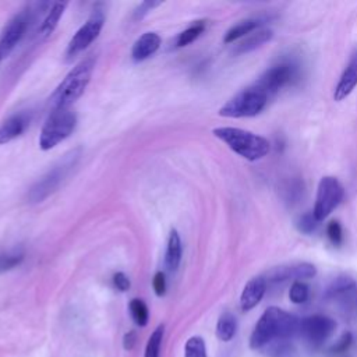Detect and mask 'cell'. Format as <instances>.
<instances>
[{"instance_id": "obj_16", "label": "cell", "mask_w": 357, "mask_h": 357, "mask_svg": "<svg viewBox=\"0 0 357 357\" xmlns=\"http://www.w3.org/2000/svg\"><path fill=\"white\" fill-rule=\"evenodd\" d=\"M160 36L156 32H145L141 35L131 49V56L135 61H142L151 57L160 46Z\"/></svg>"}, {"instance_id": "obj_21", "label": "cell", "mask_w": 357, "mask_h": 357, "mask_svg": "<svg viewBox=\"0 0 357 357\" xmlns=\"http://www.w3.org/2000/svg\"><path fill=\"white\" fill-rule=\"evenodd\" d=\"M237 331L236 317L230 312H223L216 322V336L222 342H230Z\"/></svg>"}, {"instance_id": "obj_29", "label": "cell", "mask_w": 357, "mask_h": 357, "mask_svg": "<svg viewBox=\"0 0 357 357\" xmlns=\"http://www.w3.org/2000/svg\"><path fill=\"white\" fill-rule=\"evenodd\" d=\"M326 234H328V238L331 240V243L335 245H339L343 241V230L337 220H332L328 223Z\"/></svg>"}, {"instance_id": "obj_4", "label": "cell", "mask_w": 357, "mask_h": 357, "mask_svg": "<svg viewBox=\"0 0 357 357\" xmlns=\"http://www.w3.org/2000/svg\"><path fill=\"white\" fill-rule=\"evenodd\" d=\"M81 156V149H73L63 159H60L47 173H45L28 191V201L31 204L42 202L52 192L57 190L61 181L67 177L70 170L77 165Z\"/></svg>"}, {"instance_id": "obj_7", "label": "cell", "mask_w": 357, "mask_h": 357, "mask_svg": "<svg viewBox=\"0 0 357 357\" xmlns=\"http://www.w3.org/2000/svg\"><path fill=\"white\" fill-rule=\"evenodd\" d=\"M344 195L343 185L333 176H325L319 180L317 187L315 204L312 213L321 222L326 219L342 202Z\"/></svg>"}, {"instance_id": "obj_3", "label": "cell", "mask_w": 357, "mask_h": 357, "mask_svg": "<svg viewBox=\"0 0 357 357\" xmlns=\"http://www.w3.org/2000/svg\"><path fill=\"white\" fill-rule=\"evenodd\" d=\"M212 132L234 153L251 162L265 158L271 149V144L265 137L248 130L237 127H216Z\"/></svg>"}, {"instance_id": "obj_6", "label": "cell", "mask_w": 357, "mask_h": 357, "mask_svg": "<svg viewBox=\"0 0 357 357\" xmlns=\"http://www.w3.org/2000/svg\"><path fill=\"white\" fill-rule=\"evenodd\" d=\"M77 126V116L70 109L53 110L43 124L39 135V146L49 151L68 138Z\"/></svg>"}, {"instance_id": "obj_33", "label": "cell", "mask_w": 357, "mask_h": 357, "mask_svg": "<svg viewBox=\"0 0 357 357\" xmlns=\"http://www.w3.org/2000/svg\"><path fill=\"white\" fill-rule=\"evenodd\" d=\"M159 4H160V1H144V3H141V4L138 6V8L135 10L134 17H135V18H141V17H144L148 11H151L152 8L158 7Z\"/></svg>"}, {"instance_id": "obj_23", "label": "cell", "mask_w": 357, "mask_h": 357, "mask_svg": "<svg viewBox=\"0 0 357 357\" xmlns=\"http://www.w3.org/2000/svg\"><path fill=\"white\" fill-rule=\"evenodd\" d=\"M163 333H165V325L163 324L158 325L153 329V332L148 337L144 357H159V354H160L159 353L160 351V344H162V340H163Z\"/></svg>"}, {"instance_id": "obj_27", "label": "cell", "mask_w": 357, "mask_h": 357, "mask_svg": "<svg viewBox=\"0 0 357 357\" xmlns=\"http://www.w3.org/2000/svg\"><path fill=\"white\" fill-rule=\"evenodd\" d=\"M308 297H310V289L304 282L297 280V282L291 283L290 290H289V298L291 303L303 304L308 300Z\"/></svg>"}, {"instance_id": "obj_2", "label": "cell", "mask_w": 357, "mask_h": 357, "mask_svg": "<svg viewBox=\"0 0 357 357\" xmlns=\"http://www.w3.org/2000/svg\"><path fill=\"white\" fill-rule=\"evenodd\" d=\"M95 61L96 57L93 54H89L70 70V73L57 85L49 99L52 110L68 109V106L73 105L84 93L91 81Z\"/></svg>"}, {"instance_id": "obj_14", "label": "cell", "mask_w": 357, "mask_h": 357, "mask_svg": "<svg viewBox=\"0 0 357 357\" xmlns=\"http://www.w3.org/2000/svg\"><path fill=\"white\" fill-rule=\"evenodd\" d=\"M266 291V280L264 276H255L250 279L240 296V307L243 311H250L259 304Z\"/></svg>"}, {"instance_id": "obj_24", "label": "cell", "mask_w": 357, "mask_h": 357, "mask_svg": "<svg viewBox=\"0 0 357 357\" xmlns=\"http://www.w3.org/2000/svg\"><path fill=\"white\" fill-rule=\"evenodd\" d=\"M204 31H205V21L194 22L187 29H184L181 33H178L177 40H176L177 47H183V46L192 43Z\"/></svg>"}, {"instance_id": "obj_13", "label": "cell", "mask_w": 357, "mask_h": 357, "mask_svg": "<svg viewBox=\"0 0 357 357\" xmlns=\"http://www.w3.org/2000/svg\"><path fill=\"white\" fill-rule=\"evenodd\" d=\"M357 86V46L353 49L350 59L335 86L333 91V99L336 102H340L346 99Z\"/></svg>"}, {"instance_id": "obj_22", "label": "cell", "mask_w": 357, "mask_h": 357, "mask_svg": "<svg viewBox=\"0 0 357 357\" xmlns=\"http://www.w3.org/2000/svg\"><path fill=\"white\" fill-rule=\"evenodd\" d=\"M128 308H130V314H131L132 321L138 326L144 328L148 324V319H149V311H148V307L144 303V300L132 298L128 304Z\"/></svg>"}, {"instance_id": "obj_28", "label": "cell", "mask_w": 357, "mask_h": 357, "mask_svg": "<svg viewBox=\"0 0 357 357\" xmlns=\"http://www.w3.org/2000/svg\"><path fill=\"white\" fill-rule=\"evenodd\" d=\"M297 230L300 233H304V234H311L312 231L317 230L318 225H319V220L314 216L312 212H308V213H304V215H300L296 222H294Z\"/></svg>"}, {"instance_id": "obj_26", "label": "cell", "mask_w": 357, "mask_h": 357, "mask_svg": "<svg viewBox=\"0 0 357 357\" xmlns=\"http://www.w3.org/2000/svg\"><path fill=\"white\" fill-rule=\"evenodd\" d=\"M24 259L22 250H13L0 254V273L7 272L15 266H18Z\"/></svg>"}, {"instance_id": "obj_30", "label": "cell", "mask_w": 357, "mask_h": 357, "mask_svg": "<svg viewBox=\"0 0 357 357\" xmlns=\"http://www.w3.org/2000/svg\"><path fill=\"white\" fill-rule=\"evenodd\" d=\"M152 286H153V290H155L156 296L160 297L166 293V278H165V273L162 271L155 273L153 280H152Z\"/></svg>"}, {"instance_id": "obj_19", "label": "cell", "mask_w": 357, "mask_h": 357, "mask_svg": "<svg viewBox=\"0 0 357 357\" xmlns=\"http://www.w3.org/2000/svg\"><path fill=\"white\" fill-rule=\"evenodd\" d=\"M261 24L262 22H261L259 18H245V20L234 24L231 28L227 29V32L223 36V42L225 43H233L238 39H243L248 33L258 29Z\"/></svg>"}, {"instance_id": "obj_10", "label": "cell", "mask_w": 357, "mask_h": 357, "mask_svg": "<svg viewBox=\"0 0 357 357\" xmlns=\"http://www.w3.org/2000/svg\"><path fill=\"white\" fill-rule=\"evenodd\" d=\"M296 75V68L293 64L280 63L268 68L252 85L261 89L268 96L276 93L280 88L289 84Z\"/></svg>"}, {"instance_id": "obj_9", "label": "cell", "mask_w": 357, "mask_h": 357, "mask_svg": "<svg viewBox=\"0 0 357 357\" xmlns=\"http://www.w3.org/2000/svg\"><path fill=\"white\" fill-rule=\"evenodd\" d=\"M336 328V322L321 314L305 317L298 324V333L312 347H319Z\"/></svg>"}, {"instance_id": "obj_15", "label": "cell", "mask_w": 357, "mask_h": 357, "mask_svg": "<svg viewBox=\"0 0 357 357\" xmlns=\"http://www.w3.org/2000/svg\"><path fill=\"white\" fill-rule=\"evenodd\" d=\"M29 121H31V117L25 112L15 113L8 119H6L0 124V145H4L15 139L17 137H20L29 126Z\"/></svg>"}, {"instance_id": "obj_32", "label": "cell", "mask_w": 357, "mask_h": 357, "mask_svg": "<svg viewBox=\"0 0 357 357\" xmlns=\"http://www.w3.org/2000/svg\"><path fill=\"white\" fill-rule=\"evenodd\" d=\"M351 343V335L350 333H344L333 346H332V351L333 353H340V351H346L347 347Z\"/></svg>"}, {"instance_id": "obj_5", "label": "cell", "mask_w": 357, "mask_h": 357, "mask_svg": "<svg viewBox=\"0 0 357 357\" xmlns=\"http://www.w3.org/2000/svg\"><path fill=\"white\" fill-rule=\"evenodd\" d=\"M268 95L258 89L255 85H251L234 96H231L220 109L219 116L230 119H243L254 117L259 114L268 103Z\"/></svg>"}, {"instance_id": "obj_12", "label": "cell", "mask_w": 357, "mask_h": 357, "mask_svg": "<svg viewBox=\"0 0 357 357\" xmlns=\"http://www.w3.org/2000/svg\"><path fill=\"white\" fill-rule=\"evenodd\" d=\"M317 268L312 264L308 262H297V264H290V265H282L271 269L266 273V283L271 282H283V280H301L303 279H310L315 276Z\"/></svg>"}, {"instance_id": "obj_31", "label": "cell", "mask_w": 357, "mask_h": 357, "mask_svg": "<svg viewBox=\"0 0 357 357\" xmlns=\"http://www.w3.org/2000/svg\"><path fill=\"white\" fill-rule=\"evenodd\" d=\"M113 284L117 290L120 291H127L130 289V279L127 278L126 273L117 272L113 275Z\"/></svg>"}, {"instance_id": "obj_17", "label": "cell", "mask_w": 357, "mask_h": 357, "mask_svg": "<svg viewBox=\"0 0 357 357\" xmlns=\"http://www.w3.org/2000/svg\"><path fill=\"white\" fill-rule=\"evenodd\" d=\"M272 38H273V31L272 29H269V28H258L254 32H251L247 36H244L238 42V45H236L234 53L243 54V53H248L251 50H255L257 47H261L266 42H269Z\"/></svg>"}, {"instance_id": "obj_1", "label": "cell", "mask_w": 357, "mask_h": 357, "mask_svg": "<svg viewBox=\"0 0 357 357\" xmlns=\"http://www.w3.org/2000/svg\"><path fill=\"white\" fill-rule=\"evenodd\" d=\"M298 324L300 321L290 312L278 307H269L254 326L250 336V347L257 350L271 342H282L298 332Z\"/></svg>"}, {"instance_id": "obj_8", "label": "cell", "mask_w": 357, "mask_h": 357, "mask_svg": "<svg viewBox=\"0 0 357 357\" xmlns=\"http://www.w3.org/2000/svg\"><path fill=\"white\" fill-rule=\"evenodd\" d=\"M105 24V13L100 8H95L91 17L85 21L84 25L74 33L71 40L68 42L66 56L67 59H73L82 50H85L100 33Z\"/></svg>"}, {"instance_id": "obj_34", "label": "cell", "mask_w": 357, "mask_h": 357, "mask_svg": "<svg viewBox=\"0 0 357 357\" xmlns=\"http://www.w3.org/2000/svg\"><path fill=\"white\" fill-rule=\"evenodd\" d=\"M135 344H137V333H135V331L127 332V333L123 336V347L130 351V350L134 349Z\"/></svg>"}, {"instance_id": "obj_20", "label": "cell", "mask_w": 357, "mask_h": 357, "mask_svg": "<svg viewBox=\"0 0 357 357\" xmlns=\"http://www.w3.org/2000/svg\"><path fill=\"white\" fill-rule=\"evenodd\" d=\"M66 7H67V3H66V1L54 3V4L50 7L49 13L46 14L43 22H42L40 26H39V32H40L42 36H49V35L56 29V26H57V24H59V20H60V17L63 15Z\"/></svg>"}, {"instance_id": "obj_18", "label": "cell", "mask_w": 357, "mask_h": 357, "mask_svg": "<svg viewBox=\"0 0 357 357\" xmlns=\"http://www.w3.org/2000/svg\"><path fill=\"white\" fill-rule=\"evenodd\" d=\"M181 254H183V247H181L180 236L177 230L172 229L167 240L166 254H165V265L169 271H176L178 268L181 261Z\"/></svg>"}, {"instance_id": "obj_11", "label": "cell", "mask_w": 357, "mask_h": 357, "mask_svg": "<svg viewBox=\"0 0 357 357\" xmlns=\"http://www.w3.org/2000/svg\"><path fill=\"white\" fill-rule=\"evenodd\" d=\"M28 25H29V13L26 11L15 14L4 25L0 35V63L13 52L17 43L22 39Z\"/></svg>"}, {"instance_id": "obj_25", "label": "cell", "mask_w": 357, "mask_h": 357, "mask_svg": "<svg viewBox=\"0 0 357 357\" xmlns=\"http://www.w3.org/2000/svg\"><path fill=\"white\" fill-rule=\"evenodd\" d=\"M184 357H208L205 340L201 336H191L184 344Z\"/></svg>"}]
</instances>
